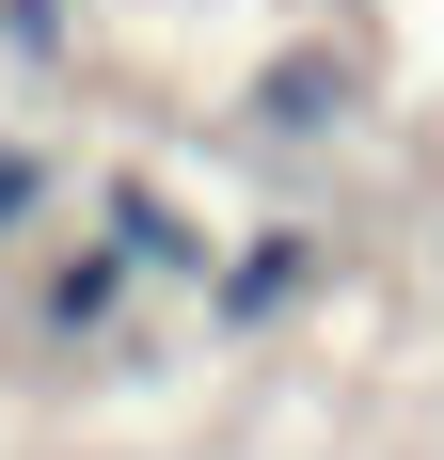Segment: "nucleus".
Segmentation results:
<instances>
[{"label":"nucleus","instance_id":"nucleus-1","mask_svg":"<svg viewBox=\"0 0 444 460\" xmlns=\"http://www.w3.org/2000/svg\"><path fill=\"white\" fill-rule=\"evenodd\" d=\"M32 190H48V159H32V143H0V238L32 223Z\"/></svg>","mask_w":444,"mask_h":460}]
</instances>
